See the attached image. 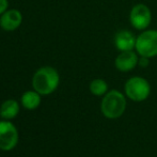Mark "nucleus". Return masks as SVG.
I'll use <instances>...</instances> for the list:
<instances>
[{
    "label": "nucleus",
    "mask_w": 157,
    "mask_h": 157,
    "mask_svg": "<svg viewBox=\"0 0 157 157\" xmlns=\"http://www.w3.org/2000/svg\"><path fill=\"white\" fill-rule=\"evenodd\" d=\"M139 55L134 50L128 52H121L118 55L114 61V66L120 72H130L132 71L139 63Z\"/></svg>",
    "instance_id": "nucleus-8"
},
{
    "label": "nucleus",
    "mask_w": 157,
    "mask_h": 157,
    "mask_svg": "<svg viewBox=\"0 0 157 157\" xmlns=\"http://www.w3.org/2000/svg\"><path fill=\"white\" fill-rule=\"evenodd\" d=\"M60 83V75L52 66H43L34 73L32 87L41 95H49L56 91Z\"/></svg>",
    "instance_id": "nucleus-1"
},
{
    "label": "nucleus",
    "mask_w": 157,
    "mask_h": 157,
    "mask_svg": "<svg viewBox=\"0 0 157 157\" xmlns=\"http://www.w3.org/2000/svg\"><path fill=\"white\" fill-rule=\"evenodd\" d=\"M23 23V14L16 9L6 10L0 15V27L4 31H14Z\"/></svg>",
    "instance_id": "nucleus-7"
},
{
    "label": "nucleus",
    "mask_w": 157,
    "mask_h": 157,
    "mask_svg": "<svg viewBox=\"0 0 157 157\" xmlns=\"http://www.w3.org/2000/svg\"><path fill=\"white\" fill-rule=\"evenodd\" d=\"M125 94L132 101H143L151 93V86L143 77L134 76L125 82Z\"/></svg>",
    "instance_id": "nucleus-4"
},
{
    "label": "nucleus",
    "mask_w": 157,
    "mask_h": 157,
    "mask_svg": "<svg viewBox=\"0 0 157 157\" xmlns=\"http://www.w3.org/2000/svg\"><path fill=\"white\" fill-rule=\"evenodd\" d=\"M137 37L132 32L128 30H121L114 35V45L120 52L134 50L136 47Z\"/></svg>",
    "instance_id": "nucleus-9"
},
{
    "label": "nucleus",
    "mask_w": 157,
    "mask_h": 157,
    "mask_svg": "<svg viewBox=\"0 0 157 157\" xmlns=\"http://www.w3.org/2000/svg\"><path fill=\"white\" fill-rule=\"evenodd\" d=\"M137 54L140 57L154 58L157 56V30L145 29L137 36Z\"/></svg>",
    "instance_id": "nucleus-3"
},
{
    "label": "nucleus",
    "mask_w": 157,
    "mask_h": 157,
    "mask_svg": "<svg viewBox=\"0 0 157 157\" xmlns=\"http://www.w3.org/2000/svg\"><path fill=\"white\" fill-rule=\"evenodd\" d=\"M19 112V105L14 99H6L0 107V116L4 120H12L16 118Z\"/></svg>",
    "instance_id": "nucleus-10"
},
{
    "label": "nucleus",
    "mask_w": 157,
    "mask_h": 157,
    "mask_svg": "<svg viewBox=\"0 0 157 157\" xmlns=\"http://www.w3.org/2000/svg\"><path fill=\"white\" fill-rule=\"evenodd\" d=\"M18 142L17 128L9 120L0 121V150L11 151Z\"/></svg>",
    "instance_id": "nucleus-6"
},
{
    "label": "nucleus",
    "mask_w": 157,
    "mask_h": 157,
    "mask_svg": "<svg viewBox=\"0 0 157 157\" xmlns=\"http://www.w3.org/2000/svg\"><path fill=\"white\" fill-rule=\"evenodd\" d=\"M21 105L28 110H34L41 104V94L36 92L35 90L33 91H27L21 95Z\"/></svg>",
    "instance_id": "nucleus-11"
},
{
    "label": "nucleus",
    "mask_w": 157,
    "mask_h": 157,
    "mask_svg": "<svg viewBox=\"0 0 157 157\" xmlns=\"http://www.w3.org/2000/svg\"><path fill=\"white\" fill-rule=\"evenodd\" d=\"M152 21V13L147 6L143 3H138L132 6L129 13V23L135 29L143 30L147 29Z\"/></svg>",
    "instance_id": "nucleus-5"
},
{
    "label": "nucleus",
    "mask_w": 157,
    "mask_h": 157,
    "mask_svg": "<svg viewBox=\"0 0 157 157\" xmlns=\"http://www.w3.org/2000/svg\"><path fill=\"white\" fill-rule=\"evenodd\" d=\"M90 92L95 96H104L108 92V85L104 79L96 78L90 82Z\"/></svg>",
    "instance_id": "nucleus-12"
},
{
    "label": "nucleus",
    "mask_w": 157,
    "mask_h": 157,
    "mask_svg": "<svg viewBox=\"0 0 157 157\" xmlns=\"http://www.w3.org/2000/svg\"><path fill=\"white\" fill-rule=\"evenodd\" d=\"M126 109L125 96L118 90H111L103 96L101 103V111L103 116L110 120L119 119Z\"/></svg>",
    "instance_id": "nucleus-2"
},
{
    "label": "nucleus",
    "mask_w": 157,
    "mask_h": 157,
    "mask_svg": "<svg viewBox=\"0 0 157 157\" xmlns=\"http://www.w3.org/2000/svg\"><path fill=\"white\" fill-rule=\"evenodd\" d=\"M9 6V1L8 0H0V15L3 14Z\"/></svg>",
    "instance_id": "nucleus-13"
},
{
    "label": "nucleus",
    "mask_w": 157,
    "mask_h": 157,
    "mask_svg": "<svg viewBox=\"0 0 157 157\" xmlns=\"http://www.w3.org/2000/svg\"><path fill=\"white\" fill-rule=\"evenodd\" d=\"M139 65L142 66V67H145V66L149 65V58H145V57H140L139 58Z\"/></svg>",
    "instance_id": "nucleus-14"
}]
</instances>
